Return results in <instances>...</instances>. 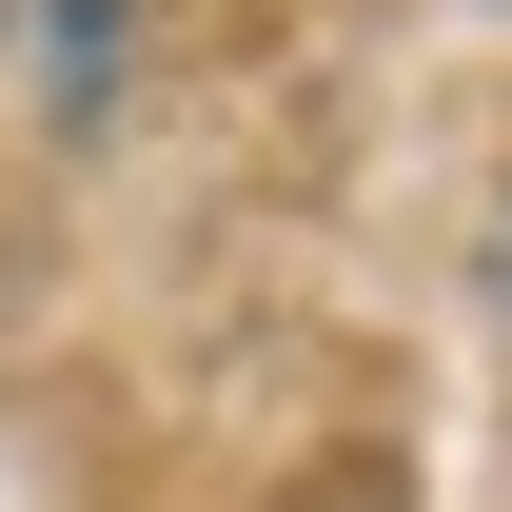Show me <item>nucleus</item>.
Returning a JSON list of instances; mask_svg holds the SVG:
<instances>
[{
	"label": "nucleus",
	"mask_w": 512,
	"mask_h": 512,
	"mask_svg": "<svg viewBox=\"0 0 512 512\" xmlns=\"http://www.w3.org/2000/svg\"><path fill=\"white\" fill-rule=\"evenodd\" d=\"M20 60H99V0H0V79Z\"/></svg>",
	"instance_id": "1"
},
{
	"label": "nucleus",
	"mask_w": 512,
	"mask_h": 512,
	"mask_svg": "<svg viewBox=\"0 0 512 512\" xmlns=\"http://www.w3.org/2000/svg\"><path fill=\"white\" fill-rule=\"evenodd\" d=\"M473 316H493V355H512V178H493V217H473Z\"/></svg>",
	"instance_id": "2"
}]
</instances>
